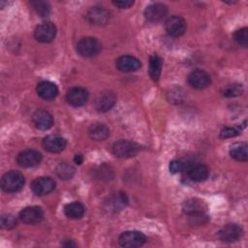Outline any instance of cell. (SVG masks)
I'll list each match as a JSON object with an SVG mask.
<instances>
[{
	"label": "cell",
	"mask_w": 248,
	"mask_h": 248,
	"mask_svg": "<svg viewBox=\"0 0 248 248\" xmlns=\"http://www.w3.org/2000/svg\"><path fill=\"white\" fill-rule=\"evenodd\" d=\"M24 185V176L17 170H10L1 178V188L6 193L18 192Z\"/></svg>",
	"instance_id": "cell-1"
},
{
	"label": "cell",
	"mask_w": 248,
	"mask_h": 248,
	"mask_svg": "<svg viewBox=\"0 0 248 248\" xmlns=\"http://www.w3.org/2000/svg\"><path fill=\"white\" fill-rule=\"evenodd\" d=\"M140 145L128 140H119L112 145V152L118 158H131L138 154Z\"/></svg>",
	"instance_id": "cell-2"
},
{
	"label": "cell",
	"mask_w": 248,
	"mask_h": 248,
	"mask_svg": "<svg viewBox=\"0 0 248 248\" xmlns=\"http://www.w3.org/2000/svg\"><path fill=\"white\" fill-rule=\"evenodd\" d=\"M101 43L92 37L82 38L77 44V51L82 57H93L101 51Z\"/></svg>",
	"instance_id": "cell-3"
},
{
	"label": "cell",
	"mask_w": 248,
	"mask_h": 248,
	"mask_svg": "<svg viewBox=\"0 0 248 248\" xmlns=\"http://www.w3.org/2000/svg\"><path fill=\"white\" fill-rule=\"evenodd\" d=\"M146 241L145 235L139 231H127L121 233L118 243L122 247L137 248L142 246Z\"/></svg>",
	"instance_id": "cell-4"
},
{
	"label": "cell",
	"mask_w": 248,
	"mask_h": 248,
	"mask_svg": "<svg viewBox=\"0 0 248 248\" xmlns=\"http://www.w3.org/2000/svg\"><path fill=\"white\" fill-rule=\"evenodd\" d=\"M183 172H185L191 180L195 182H202L206 180V178L208 177L209 170L203 164L185 162V168Z\"/></svg>",
	"instance_id": "cell-5"
},
{
	"label": "cell",
	"mask_w": 248,
	"mask_h": 248,
	"mask_svg": "<svg viewBox=\"0 0 248 248\" xmlns=\"http://www.w3.org/2000/svg\"><path fill=\"white\" fill-rule=\"evenodd\" d=\"M42 161V154L34 149H25L16 156V163L21 168H33Z\"/></svg>",
	"instance_id": "cell-6"
},
{
	"label": "cell",
	"mask_w": 248,
	"mask_h": 248,
	"mask_svg": "<svg viewBox=\"0 0 248 248\" xmlns=\"http://www.w3.org/2000/svg\"><path fill=\"white\" fill-rule=\"evenodd\" d=\"M186 21L179 16H171L165 22V29L171 37H180L186 32Z\"/></svg>",
	"instance_id": "cell-7"
},
{
	"label": "cell",
	"mask_w": 248,
	"mask_h": 248,
	"mask_svg": "<svg viewBox=\"0 0 248 248\" xmlns=\"http://www.w3.org/2000/svg\"><path fill=\"white\" fill-rule=\"evenodd\" d=\"M243 233L242 228L234 223L225 225L218 232L219 238L224 242H234L237 241Z\"/></svg>",
	"instance_id": "cell-8"
},
{
	"label": "cell",
	"mask_w": 248,
	"mask_h": 248,
	"mask_svg": "<svg viewBox=\"0 0 248 248\" xmlns=\"http://www.w3.org/2000/svg\"><path fill=\"white\" fill-rule=\"evenodd\" d=\"M89 97L88 91L80 86L72 87L67 91L66 100L69 105L73 107H81L83 106Z\"/></svg>",
	"instance_id": "cell-9"
},
{
	"label": "cell",
	"mask_w": 248,
	"mask_h": 248,
	"mask_svg": "<svg viewBox=\"0 0 248 248\" xmlns=\"http://www.w3.org/2000/svg\"><path fill=\"white\" fill-rule=\"evenodd\" d=\"M55 188V182L48 176L37 177L31 183V190L37 196H45L52 192Z\"/></svg>",
	"instance_id": "cell-10"
},
{
	"label": "cell",
	"mask_w": 248,
	"mask_h": 248,
	"mask_svg": "<svg viewBox=\"0 0 248 248\" xmlns=\"http://www.w3.org/2000/svg\"><path fill=\"white\" fill-rule=\"evenodd\" d=\"M56 36V27L51 22H45L38 25L34 31L35 39L40 43H49Z\"/></svg>",
	"instance_id": "cell-11"
},
{
	"label": "cell",
	"mask_w": 248,
	"mask_h": 248,
	"mask_svg": "<svg viewBox=\"0 0 248 248\" xmlns=\"http://www.w3.org/2000/svg\"><path fill=\"white\" fill-rule=\"evenodd\" d=\"M211 82L210 76L203 70H194L188 76V83L196 89L206 88Z\"/></svg>",
	"instance_id": "cell-12"
},
{
	"label": "cell",
	"mask_w": 248,
	"mask_h": 248,
	"mask_svg": "<svg viewBox=\"0 0 248 248\" xmlns=\"http://www.w3.org/2000/svg\"><path fill=\"white\" fill-rule=\"evenodd\" d=\"M168 13V8L162 3H153L144 10V17L149 22H158L162 20Z\"/></svg>",
	"instance_id": "cell-13"
},
{
	"label": "cell",
	"mask_w": 248,
	"mask_h": 248,
	"mask_svg": "<svg viewBox=\"0 0 248 248\" xmlns=\"http://www.w3.org/2000/svg\"><path fill=\"white\" fill-rule=\"evenodd\" d=\"M44 218V211L39 206H27L19 212V219L25 223L34 225L40 223Z\"/></svg>",
	"instance_id": "cell-14"
},
{
	"label": "cell",
	"mask_w": 248,
	"mask_h": 248,
	"mask_svg": "<svg viewBox=\"0 0 248 248\" xmlns=\"http://www.w3.org/2000/svg\"><path fill=\"white\" fill-rule=\"evenodd\" d=\"M86 17L91 24L104 25L109 20V12L104 7H92L86 14Z\"/></svg>",
	"instance_id": "cell-15"
},
{
	"label": "cell",
	"mask_w": 248,
	"mask_h": 248,
	"mask_svg": "<svg viewBox=\"0 0 248 248\" xmlns=\"http://www.w3.org/2000/svg\"><path fill=\"white\" fill-rule=\"evenodd\" d=\"M115 66L121 72L130 73V72H135V71L139 70L141 66V63L135 56L122 55L116 59Z\"/></svg>",
	"instance_id": "cell-16"
},
{
	"label": "cell",
	"mask_w": 248,
	"mask_h": 248,
	"mask_svg": "<svg viewBox=\"0 0 248 248\" xmlns=\"http://www.w3.org/2000/svg\"><path fill=\"white\" fill-rule=\"evenodd\" d=\"M32 121L34 126L38 130H48L53 124L52 115L46 109H38L34 112L32 116Z\"/></svg>",
	"instance_id": "cell-17"
},
{
	"label": "cell",
	"mask_w": 248,
	"mask_h": 248,
	"mask_svg": "<svg viewBox=\"0 0 248 248\" xmlns=\"http://www.w3.org/2000/svg\"><path fill=\"white\" fill-rule=\"evenodd\" d=\"M43 146L48 152L58 153L66 147V140L60 136L49 135L44 138Z\"/></svg>",
	"instance_id": "cell-18"
},
{
	"label": "cell",
	"mask_w": 248,
	"mask_h": 248,
	"mask_svg": "<svg viewBox=\"0 0 248 248\" xmlns=\"http://www.w3.org/2000/svg\"><path fill=\"white\" fill-rule=\"evenodd\" d=\"M116 97L114 93L110 91L103 92L100 94L96 101H95V108L100 112H106L112 108V107L115 105Z\"/></svg>",
	"instance_id": "cell-19"
},
{
	"label": "cell",
	"mask_w": 248,
	"mask_h": 248,
	"mask_svg": "<svg viewBox=\"0 0 248 248\" xmlns=\"http://www.w3.org/2000/svg\"><path fill=\"white\" fill-rule=\"evenodd\" d=\"M37 94L39 97H41L44 100H52L54 99L58 94L57 86L48 80L41 81L36 88Z\"/></svg>",
	"instance_id": "cell-20"
},
{
	"label": "cell",
	"mask_w": 248,
	"mask_h": 248,
	"mask_svg": "<svg viewBox=\"0 0 248 248\" xmlns=\"http://www.w3.org/2000/svg\"><path fill=\"white\" fill-rule=\"evenodd\" d=\"M88 135L93 140H105L109 136V129L103 123H94L89 127Z\"/></svg>",
	"instance_id": "cell-21"
},
{
	"label": "cell",
	"mask_w": 248,
	"mask_h": 248,
	"mask_svg": "<svg viewBox=\"0 0 248 248\" xmlns=\"http://www.w3.org/2000/svg\"><path fill=\"white\" fill-rule=\"evenodd\" d=\"M246 142H235L230 148V155L232 159L240 162H246L248 159Z\"/></svg>",
	"instance_id": "cell-22"
},
{
	"label": "cell",
	"mask_w": 248,
	"mask_h": 248,
	"mask_svg": "<svg viewBox=\"0 0 248 248\" xmlns=\"http://www.w3.org/2000/svg\"><path fill=\"white\" fill-rule=\"evenodd\" d=\"M85 208L82 203L78 202H73L65 205L64 213L70 219H79L83 216Z\"/></svg>",
	"instance_id": "cell-23"
},
{
	"label": "cell",
	"mask_w": 248,
	"mask_h": 248,
	"mask_svg": "<svg viewBox=\"0 0 248 248\" xmlns=\"http://www.w3.org/2000/svg\"><path fill=\"white\" fill-rule=\"evenodd\" d=\"M161 69H162V60L161 58L153 54L149 58V76L152 78L153 81H158L160 75H161Z\"/></svg>",
	"instance_id": "cell-24"
},
{
	"label": "cell",
	"mask_w": 248,
	"mask_h": 248,
	"mask_svg": "<svg viewBox=\"0 0 248 248\" xmlns=\"http://www.w3.org/2000/svg\"><path fill=\"white\" fill-rule=\"evenodd\" d=\"M56 173L61 179H70L75 173V169L70 164L60 163L56 168Z\"/></svg>",
	"instance_id": "cell-25"
},
{
	"label": "cell",
	"mask_w": 248,
	"mask_h": 248,
	"mask_svg": "<svg viewBox=\"0 0 248 248\" xmlns=\"http://www.w3.org/2000/svg\"><path fill=\"white\" fill-rule=\"evenodd\" d=\"M243 92L242 85L239 83H231L224 87L223 89V95L228 98H232L241 95Z\"/></svg>",
	"instance_id": "cell-26"
},
{
	"label": "cell",
	"mask_w": 248,
	"mask_h": 248,
	"mask_svg": "<svg viewBox=\"0 0 248 248\" xmlns=\"http://www.w3.org/2000/svg\"><path fill=\"white\" fill-rule=\"evenodd\" d=\"M233 40L241 46L247 47L248 46V28L243 27L233 33Z\"/></svg>",
	"instance_id": "cell-27"
},
{
	"label": "cell",
	"mask_w": 248,
	"mask_h": 248,
	"mask_svg": "<svg viewBox=\"0 0 248 248\" xmlns=\"http://www.w3.org/2000/svg\"><path fill=\"white\" fill-rule=\"evenodd\" d=\"M32 7L34 8V10L38 13L39 16H47L50 11L49 5L47 2L45 1H32L31 2Z\"/></svg>",
	"instance_id": "cell-28"
},
{
	"label": "cell",
	"mask_w": 248,
	"mask_h": 248,
	"mask_svg": "<svg viewBox=\"0 0 248 248\" xmlns=\"http://www.w3.org/2000/svg\"><path fill=\"white\" fill-rule=\"evenodd\" d=\"M16 219L12 214H6L1 217V227L4 229H12L16 227Z\"/></svg>",
	"instance_id": "cell-29"
},
{
	"label": "cell",
	"mask_w": 248,
	"mask_h": 248,
	"mask_svg": "<svg viewBox=\"0 0 248 248\" xmlns=\"http://www.w3.org/2000/svg\"><path fill=\"white\" fill-rule=\"evenodd\" d=\"M170 171L171 173H178V172H181L184 170V168H185V162H182L180 160H172L170 163Z\"/></svg>",
	"instance_id": "cell-30"
},
{
	"label": "cell",
	"mask_w": 248,
	"mask_h": 248,
	"mask_svg": "<svg viewBox=\"0 0 248 248\" xmlns=\"http://www.w3.org/2000/svg\"><path fill=\"white\" fill-rule=\"evenodd\" d=\"M239 129L234 128V127H225L221 133H220V137L222 139H229V138H233L235 136H237L239 134Z\"/></svg>",
	"instance_id": "cell-31"
},
{
	"label": "cell",
	"mask_w": 248,
	"mask_h": 248,
	"mask_svg": "<svg viewBox=\"0 0 248 248\" xmlns=\"http://www.w3.org/2000/svg\"><path fill=\"white\" fill-rule=\"evenodd\" d=\"M112 4L120 9H128L134 4V1H113Z\"/></svg>",
	"instance_id": "cell-32"
},
{
	"label": "cell",
	"mask_w": 248,
	"mask_h": 248,
	"mask_svg": "<svg viewBox=\"0 0 248 248\" xmlns=\"http://www.w3.org/2000/svg\"><path fill=\"white\" fill-rule=\"evenodd\" d=\"M74 160H75V162H76L77 164L79 165V164H81V162H82V160H83V157H82L81 154H76Z\"/></svg>",
	"instance_id": "cell-33"
},
{
	"label": "cell",
	"mask_w": 248,
	"mask_h": 248,
	"mask_svg": "<svg viewBox=\"0 0 248 248\" xmlns=\"http://www.w3.org/2000/svg\"><path fill=\"white\" fill-rule=\"evenodd\" d=\"M67 241V243L66 242H64L63 243V246H65V247H75V246H77V244L73 241V240H66Z\"/></svg>",
	"instance_id": "cell-34"
}]
</instances>
